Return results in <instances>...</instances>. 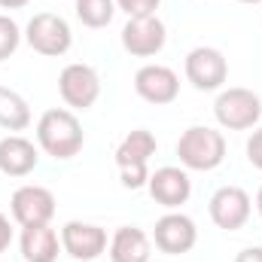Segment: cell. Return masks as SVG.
Returning <instances> with one entry per match:
<instances>
[{"mask_svg":"<svg viewBox=\"0 0 262 262\" xmlns=\"http://www.w3.org/2000/svg\"><path fill=\"white\" fill-rule=\"evenodd\" d=\"M18 43H21L18 25H15L9 15H0V61H6L9 55H15Z\"/></svg>","mask_w":262,"mask_h":262,"instance_id":"cell-20","label":"cell"},{"mask_svg":"<svg viewBox=\"0 0 262 262\" xmlns=\"http://www.w3.org/2000/svg\"><path fill=\"white\" fill-rule=\"evenodd\" d=\"M256 210H259V216H262V189L256 192Z\"/></svg>","mask_w":262,"mask_h":262,"instance_id":"cell-26","label":"cell"},{"mask_svg":"<svg viewBox=\"0 0 262 262\" xmlns=\"http://www.w3.org/2000/svg\"><path fill=\"white\" fill-rule=\"evenodd\" d=\"M40 156H37V146L21 137V134H9L0 140V171L6 177H28L34 168H37Z\"/></svg>","mask_w":262,"mask_h":262,"instance_id":"cell-15","label":"cell"},{"mask_svg":"<svg viewBox=\"0 0 262 262\" xmlns=\"http://www.w3.org/2000/svg\"><path fill=\"white\" fill-rule=\"evenodd\" d=\"M12 244V226H9V216L0 213V253Z\"/></svg>","mask_w":262,"mask_h":262,"instance_id":"cell-23","label":"cell"},{"mask_svg":"<svg viewBox=\"0 0 262 262\" xmlns=\"http://www.w3.org/2000/svg\"><path fill=\"white\" fill-rule=\"evenodd\" d=\"M25 40H28V46L34 52H40L46 58H58L73 46L70 25L55 12H37L25 28Z\"/></svg>","mask_w":262,"mask_h":262,"instance_id":"cell-4","label":"cell"},{"mask_svg":"<svg viewBox=\"0 0 262 262\" xmlns=\"http://www.w3.org/2000/svg\"><path fill=\"white\" fill-rule=\"evenodd\" d=\"M241 3H262V0H241Z\"/></svg>","mask_w":262,"mask_h":262,"instance_id":"cell-27","label":"cell"},{"mask_svg":"<svg viewBox=\"0 0 262 262\" xmlns=\"http://www.w3.org/2000/svg\"><path fill=\"white\" fill-rule=\"evenodd\" d=\"M12 216L21 229L28 226H49V220L55 216V195L46 186H18L12 192Z\"/></svg>","mask_w":262,"mask_h":262,"instance_id":"cell-9","label":"cell"},{"mask_svg":"<svg viewBox=\"0 0 262 262\" xmlns=\"http://www.w3.org/2000/svg\"><path fill=\"white\" fill-rule=\"evenodd\" d=\"M146 186H149V195L156 204H162V207H180V204H186L189 195H192V180H189V174L183 171V168H174V165H165V168H159L156 174H149V180H146Z\"/></svg>","mask_w":262,"mask_h":262,"instance_id":"cell-14","label":"cell"},{"mask_svg":"<svg viewBox=\"0 0 262 262\" xmlns=\"http://www.w3.org/2000/svg\"><path fill=\"white\" fill-rule=\"evenodd\" d=\"M186 79L198 92H216L229 79V64L226 55L213 46H195L186 55Z\"/></svg>","mask_w":262,"mask_h":262,"instance_id":"cell-8","label":"cell"},{"mask_svg":"<svg viewBox=\"0 0 262 262\" xmlns=\"http://www.w3.org/2000/svg\"><path fill=\"white\" fill-rule=\"evenodd\" d=\"M61 101L73 110H89L101 98V76L89 64H67L58 76Z\"/></svg>","mask_w":262,"mask_h":262,"instance_id":"cell-7","label":"cell"},{"mask_svg":"<svg viewBox=\"0 0 262 262\" xmlns=\"http://www.w3.org/2000/svg\"><path fill=\"white\" fill-rule=\"evenodd\" d=\"M162 0H116V9H122L128 18L134 15H156Z\"/></svg>","mask_w":262,"mask_h":262,"instance_id":"cell-21","label":"cell"},{"mask_svg":"<svg viewBox=\"0 0 262 262\" xmlns=\"http://www.w3.org/2000/svg\"><path fill=\"white\" fill-rule=\"evenodd\" d=\"M149 156H156V137L146 128H134L116 146V165L122 171V186L125 189H140L149 180Z\"/></svg>","mask_w":262,"mask_h":262,"instance_id":"cell-3","label":"cell"},{"mask_svg":"<svg viewBox=\"0 0 262 262\" xmlns=\"http://www.w3.org/2000/svg\"><path fill=\"white\" fill-rule=\"evenodd\" d=\"M116 15V0H76V18L85 28H107Z\"/></svg>","mask_w":262,"mask_h":262,"instance_id":"cell-19","label":"cell"},{"mask_svg":"<svg viewBox=\"0 0 262 262\" xmlns=\"http://www.w3.org/2000/svg\"><path fill=\"white\" fill-rule=\"evenodd\" d=\"M168 31L159 15H134L122 28V46L134 58H152L165 49Z\"/></svg>","mask_w":262,"mask_h":262,"instance_id":"cell-6","label":"cell"},{"mask_svg":"<svg viewBox=\"0 0 262 262\" xmlns=\"http://www.w3.org/2000/svg\"><path fill=\"white\" fill-rule=\"evenodd\" d=\"M177 156H180V165L189 171H213L226 159V137L216 128L192 125L180 134Z\"/></svg>","mask_w":262,"mask_h":262,"instance_id":"cell-2","label":"cell"},{"mask_svg":"<svg viewBox=\"0 0 262 262\" xmlns=\"http://www.w3.org/2000/svg\"><path fill=\"white\" fill-rule=\"evenodd\" d=\"M152 250H149V238L134 229V226H122L113 232L110 238V262H149Z\"/></svg>","mask_w":262,"mask_h":262,"instance_id":"cell-16","label":"cell"},{"mask_svg":"<svg viewBox=\"0 0 262 262\" xmlns=\"http://www.w3.org/2000/svg\"><path fill=\"white\" fill-rule=\"evenodd\" d=\"M247 159L256 171H262V128H256L247 140Z\"/></svg>","mask_w":262,"mask_h":262,"instance_id":"cell-22","label":"cell"},{"mask_svg":"<svg viewBox=\"0 0 262 262\" xmlns=\"http://www.w3.org/2000/svg\"><path fill=\"white\" fill-rule=\"evenodd\" d=\"M58 235L49 226L21 229V256L25 262H55L58 259Z\"/></svg>","mask_w":262,"mask_h":262,"instance_id":"cell-17","label":"cell"},{"mask_svg":"<svg viewBox=\"0 0 262 262\" xmlns=\"http://www.w3.org/2000/svg\"><path fill=\"white\" fill-rule=\"evenodd\" d=\"M235 262H262V247H247V250H241Z\"/></svg>","mask_w":262,"mask_h":262,"instance_id":"cell-24","label":"cell"},{"mask_svg":"<svg viewBox=\"0 0 262 262\" xmlns=\"http://www.w3.org/2000/svg\"><path fill=\"white\" fill-rule=\"evenodd\" d=\"M210 220L213 226L226 229V232H238L247 220H250V210H253V201L250 195L241 189V186H223L210 195Z\"/></svg>","mask_w":262,"mask_h":262,"instance_id":"cell-10","label":"cell"},{"mask_svg":"<svg viewBox=\"0 0 262 262\" xmlns=\"http://www.w3.org/2000/svg\"><path fill=\"white\" fill-rule=\"evenodd\" d=\"M37 143L52 159H73L85 143V131L70 110H46L37 122Z\"/></svg>","mask_w":262,"mask_h":262,"instance_id":"cell-1","label":"cell"},{"mask_svg":"<svg viewBox=\"0 0 262 262\" xmlns=\"http://www.w3.org/2000/svg\"><path fill=\"white\" fill-rule=\"evenodd\" d=\"M213 116L223 128L229 131H247L259 122L262 116V101L250 89H226L220 92L213 104Z\"/></svg>","mask_w":262,"mask_h":262,"instance_id":"cell-5","label":"cell"},{"mask_svg":"<svg viewBox=\"0 0 262 262\" xmlns=\"http://www.w3.org/2000/svg\"><path fill=\"white\" fill-rule=\"evenodd\" d=\"M31 0H0V6L3 9H21V6H28Z\"/></svg>","mask_w":262,"mask_h":262,"instance_id":"cell-25","label":"cell"},{"mask_svg":"<svg viewBox=\"0 0 262 262\" xmlns=\"http://www.w3.org/2000/svg\"><path fill=\"white\" fill-rule=\"evenodd\" d=\"M134 92H137L146 104L162 107V104L177 101V95H180V79H177V73H174L171 67L146 64L134 73Z\"/></svg>","mask_w":262,"mask_h":262,"instance_id":"cell-12","label":"cell"},{"mask_svg":"<svg viewBox=\"0 0 262 262\" xmlns=\"http://www.w3.org/2000/svg\"><path fill=\"white\" fill-rule=\"evenodd\" d=\"M61 247H64L67 256H73V259L92 262L107 250V232L101 226H95V223L70 220L61 229Z\"/></svg>","mask_w":262,"mask_h":262,"instance_id":"cell-13","label":"cell"},{"mask_svg":"<svg viewBox=\"0 0 262 262\" xmlns=\"http://www.w3.org/2000/svg\"><path fill=\"white\" fill-rule=\"evenodd\" d=\"M28 125H31V107H28V101L18 92L0 85V128L25 131Z\"/></svg>","mask_w":262,"mask_h":262,"instance_id":"cell-18","label":"cell"},{"mask_svg":"<svg viewBox=\"0 0 262 262\" xmlns=\"http://www.w3.org/2000/svg\"><path fill=\"white\" fill-rule=\"evenodd\" d=\"M152 241H156V247L162 253L180 256V253H189L195 247L198 229L186 213H165L152 229Z\"/></svg>","mask_w":262,"mask_h":262,"instance_id":"cell-11","label":"cell"}]
</instances>
